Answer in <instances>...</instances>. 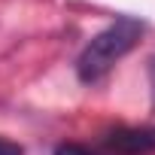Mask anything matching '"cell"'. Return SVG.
Instances as JSON below:
<instances>
[{"instance_id":"2","label":"cell","mask_w":155,"mask_h":155,"mask_svg":"<svg viewBox=\"0 0 155 155\" xmlns=\"http://www.w3.org/2000/svg\"><path fill=\"white\" fill-rule=\"evenodd\" d=\"M104 146L116 155H149L155 152V128H119L104 140Z\"/></svg>"},{"instance_id":"1","label":"cell","mask_w":155,"mask_h":155,"mask_svg":"<svg viewBox=\"0 0 155 155\" xmlns=\"http://www.w3.org/2000/svg\"><path fill=\"white\" fill-rule=\"evenodd\" d=\"M146 31V21L143 18H134V15H119L116 21H110L101 34H94L85 49L76 58V76L79 82L85 85H97L104 76L140 43Z\"/></svg>"},{"instance_id":"4","label":"cell","mask_w":155,"mask_h":155,"mask_svg":"<svg viewBox=\"0 0 155 155\" xmlns=\"http://www.w3.org/2000/svg\"><path fill=\"white\" fill-rule=\"evenodd\" d=\"M0 155H25V149H21L18 143L6 140V137H0Z\"/></svg>"},{"instance_id":"3","label":"cell","mask_w":155,"mask_h":155,"mask_svg":"<svg viewBox=\"0 0 155 155\" xmlns=\"http://www.w3.org/2000/svg\"><path fill=\"white\" fill-rule=\"evenodd\" d=\"M55 155H97V152H91V149H85L79 143H61L55 149Z\"/></svg>"},{"instance_id":"5","label":"cell","mask_w":155,"mask_h":155,"mask_svg":"<svg viewBox=\"0 0 155 155\" xmlns=\"http://www.w3.org/2000/svg\"><path fill=\"white\" fill-rule=\"evenodd\" d=\"M149 88H152V101H155V55L149 58Z\"/></svg>"}]
</instances>
